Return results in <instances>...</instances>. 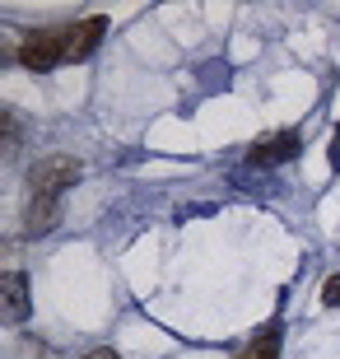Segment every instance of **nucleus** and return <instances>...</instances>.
Masks as SVG:
<instances>
[{"label": "nucleus", "instance_id": "1", "mask_svg": "<svg viewBox=\"0 0 340 359\" xmlns=\"http://www.w3.org/2000/svg\"><path fill=\"white\" fill-rule=\"evenodd\" d=\"M79 173H84L79 159H70V154H47V159H38L28 168V196H56L61 201V191L75 187Z\"/></svg>", "mask_w": 340, "mask_h": 359}, {"label": "nucleus", "instance_id": "2", "mask_svg": "<svg viewBox=\"0 0 340 359\" xmlns=\"http://www.w3.org/2000/svg\"><path fill=\"white\" fill-rule=\"evenodd\" d=\"M19 61L28 70H52L66 66V28H33L19 42Z\"/></svg>", "mask_w": 340, "mask_h": 359}, {"label": "nucleus", "instance_id": "3", "mask_svg": "<svg viewBox=\"0 0 340 359\" xmlns=\"http://www.w3.org/2000/svg\"><path fill=\"white\" fill-rule=\"evenodd\" d=\"M299 149H303L299 131H271V135H261V140L247 149V163H252V168H275V163L294 159Z\"/></svg>", "mask_w": 340, "mask_h": 359}, {"label": "nucleus", "instance_id": "4", "mask_svg": "<svg viewBox=\"0 0 340 359\" xmlns=\"http://www.w3.org/2000/svg\"><path fill=\"white\" fill-rule=\"evenodd\" d=\"M103 33H107L103 14H89V19H79V24H66V66L70 61H84V56L103 42Z\"/></svg>", "mask_w": 340, "mask_h": 359}, {"label": "nucleus", "instance_id": "5", "mask_svg": "<svg viewBox=\"0 0 340 359\" xmlns=\"http://www.w3.org/2000/svg\"><path fill=\"white\" fill-rule=\"evenodd\" d=\"M56 219H61V201L56 196H28L24 233H47V229H56Z\"/></svg>", "mask_w": 340, "mask_h": 359}, {"label": "nucleus", "instance_id": "6", "mask_svg": "<svg viewBox=\"0 0 340 359\" xmlns=\"http://www.w3.org/2000/svg\"><path fill=\"white\" fill-rule=\"evenodd\" d=\"M0 299H5V318L10 322H24L28 318V280L24 276H5L0 280Z\"/></svg>", "mask_w": 340, "mask_h": 359}, {"label": "nucleus", "instance_id": "7", "mask_svg": "<svg viewBox=\"0 0 340 359\" xmlns=\"http://www.w3.org/2000/svg\"><path fill=\"white\" fill-rule=\"evenodd\" d=\"M233 359H280V322H266Z\"/></svg>", "mask_w": 340, "mask_h": 359}, {"label": "nucleus", "instance_id": "8", "mask_svg": "<svg viewBox=\"0 0 340 359\" xmlns=\"http://www.w3.org/2000/svg\"><path fill=\"white\" fill-rule=\"evenodd\" d=\"M322 304H331V308L340 304V276H331L327 285H322Z\"/></svg>", "mask_w": 340, "mask_h": 359}, {"label": "nucleus", "instance_id": "9", "mask_svg": "<svg viewBox=\"0 0 340 359\" xmlns=\"http://www.w3.org/2000/svg\"><path fill=\"white\" fill-rule=\"evenodd\" d=\"M331 163H336V168H340V131L331 135Z\"/></svg>", "mask_w": 340, "mask_h": 359}, {"label": "nucleus", "instance_id": "10", "mask_svg": "<svg viewBox=\"0 0 340 359\" xmlns=\"http://www.w3.org/2000/svg\"><path fill=\"white\" fill-rule=\"evenodd\" d=\"M84 359H121L117 350H93V355H84Z\"/></svg>", "mask_w": 340, "mask_h": 359}]
</instances>
